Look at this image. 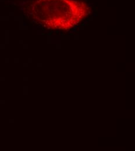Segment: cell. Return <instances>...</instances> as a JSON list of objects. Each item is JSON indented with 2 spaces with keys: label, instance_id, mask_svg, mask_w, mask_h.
Segmentation results:
<instances>
[{
  "label": "cell",
  "instance_id": "cell-1",
  "mask_svg": "<svg viewBox=\"0 0 135 151\" xmlns=\"http://www.w3.org/2000/svg\"><path fill=\"white\" fill-rule=\"evenodd\" d=\"M27 12L35 22L46 29L66 31L85 19L90 8L80 0H33Z\"/></svg>",
  "mask_w": 135,
  "mask_h": 151
}]
</instances>
